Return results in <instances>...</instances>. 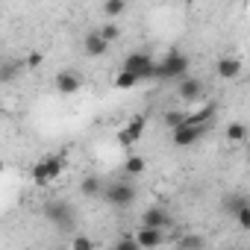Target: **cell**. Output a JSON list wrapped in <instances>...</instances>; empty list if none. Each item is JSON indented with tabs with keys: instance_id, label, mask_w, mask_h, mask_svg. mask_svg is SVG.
<instances>
[{
	"instance_id": "21",
	"label": "cell",
	"mask_w": 250,
	"mask_h": 250,
	"mask_svg": "<svg viewBox=\"0 0 250 250\" xmlns=\"http://www.w3.org/2000/svg\"><path fill=\"white\" fill-rule=\"evenodd\" d=\"M71 250H94V238H88L85 232H74L71 235Z\"/></svg>"
},
{
	"instance_id": "3",
	"label": "cell",
	"mask_w": 250,
	"mask_h": 250,
	"mask_svg": "<svg viewBox=\"0 0 250 250\" xmlns=\"http://www.w3.org/2000/svg\"><path fill=\"white\" fill-rule=\"evenodd\" d=\"M156 68H159V65H156L147 53H130L127 59H124V71H130L139 83H142V80H153V77H156Z\"/></svg>"
},
{
	"instance_id": "19",
	"label": "cell",
	"mask_w": 250,
	"mask_h": 250,
	"mask_svg": "<svg viewBox=\"0 0 250 250\" xmlns=\"http://www.w3.org/2000/svg\"><path fill=\"white\" fill-rule=\"evenodd\" d=\"M227 142H247V127L244 124H227Z\"/></svg>"
},
{
	"instance_id": "8",
	"label": "cell",
	"mask_w": 250,
	"mask_h": 250,
	"mask_svg": "<svg viewBox=\"0 0 250 250\" xmlns=\"http://www.w3.org/2000/svg\"><path fill=\"white\" fill-rule=\"evenodd\" d=\"M206 130L209 127H194V124H186V127H180L177 133H171V145L174 147H191V145H197L206 136Z\"/></svg>"
},
{
	"instance_id": "9",
	"label": "cell",
	"mask_w": 250,
	"mask_h": 250,
	"mask_svg": "<svg viewBox=\"0 0 250 250\" xmlns=\"http://www.w3.org/2000/svg\"><path fill=\"white\" fill-rule=\"evenodd\" d=\"M136 241H139V247L142 250H156V247H162L165 244V229H156V227H139L136 232Z\"/></svg>"
},
{
	"instance_id": "6",
	"label": "cell",
	"mask_w": 250,
	"mask_h": 250,
	"mask_svg": "<svg viewBox=\"0 0 250 250\" xmlns=\"http://www.w3.org/2000/svg\"><path fill=\"white\" fill-rule=\"evenodd\" d=\"M44 218H47L50 224H56L59 229H71V227H74V209H71L65 200H50V203L44 206Z\"/></svg>"
},
{
	"instance_id": "4",
	"label": "cell",
	"mask_w": 250,
	"mask_h": 250,
	"mask_svg": "<svg viewBox=\"0 0 250 250\" xmlns=\"http://www.w3.org/2000/svg\"><path fill=\"white\" fill-rule=\"evenodd\" d=\"M103 200L115 209H127L133 200H136V188L130 183H109L106 191H103Z\"/></svg>"
},
{
	"instance_id": "18",
	"label": "cell",
	"mask_w": 250,
	"mask_h": 250,
	"mask_svg": "<svg viewBox=\"0 0 250 250\" xmlns=\"http://www.w3.org/2000/svg\"><path fill=\"white\" fill-rule=\"evenodd\" d=\"M145 168H147L145 156H127V162H124V171H127L130 177H136V174H145Z\"/></svg>"
},
{
	"instance_id": "14",
	"label": "cell",
	"mask_w": 250,
	"mask_h": 250,
	"mask_svg": "<svg viewBox=\"0 0 250 250\" xmlns=\"http://www.w3.org/2000/svg\"><path fill=\"white\" fill-rule=\"evenodd\" d=\"M80 191H83V197H103L106 183H103L100 177H85V180L80 183Z\"/></svg>"
},
{
	"instance_id": "16",
	"label": "cell",
	"mask_w": 250,
	"mask_h": 250,
	"mask_svg": "<svg viewBox=\"0 0 250 250\" xmlns=\"http://www.w3.org/2000/svg\"><path fill=\"white\" fill-rule=\"evenodd\" d=\"M177 247H180V250H203V247H206V238L197 235V232H186V235H180Z\"/></svg>"
},
{
	"instance_id": "24",
	"label": "cell",
	"mask_w": 250,
	"mask_h": 250,
	"mask_svg": "<svg viewBox=\"0 0 250 250\" xmlns=\"http://www.w3.org/2000/svg\"><path fill=\"white\" fill-rule=\"evenodd\" d=\"M112 250H142V247H139L136 235H121V238L115 241V247H112Z\"/></svg>"
},
{
	"instance_id": "25",
	"label": "cell",
	"mask_w": 250,
	"mask_h": 250,
	"mask_svg": "<svg viewBox=\"0 0 250 250\" xmlns=\"http://www.w3.org/2000/svg\"><path fill=\"white\" fill-rule=\"evenodd\" d=\"M27 65H30V68H39V65H42V56H39V53H30Z\"/></svg>"
},
{
	"instance_id": "11",
	"label": "cell",
	"mask_w": 250,
	"mask_h": 250,
	"mask_svg": "<svg viewBox=\"0 0 250 250\" xmlns=\"http://www.w3.org/2000/svg\"><path fill=\"white\" fill-rule=\"evenodd\" d=\"M142 227H156V229H168L171 227V215L162 206H150L142 212Z\"/></svg>"
},
{
	"instance_id": "22",
	"label": "cell",
	"mask_w": 250,
	"mask_h": 250,
	"mask_svg": "<svg viewBox=\"0 0 250 250\" xmlns=\"http://www.w3.org/2000/svg\"><path fill=\"white\" fill-rule=\"evenodd\" d=\"M232 218H235V224H238L241 229H250V200H244V203L238 206V212H235Z\"/></svg>"
},
{
	"instance_id": "20",
	"label": "cell",
	"mask_w": 250,
	"mask_h": 250,
	"mask_svg": "<svg viewBox=\"0 0 250 250\" xmlns=\"http://www.w3.org/2000/svg\"><path fill=\"white\" fill-rule=\"evenodd\" d=\"M124 12H127V3H124V0H109V3H103V15L106 18H121Z\"/></svg>"
},
{
	"instance_id": "5",
	"label": "cell",
	"mask_w": 250,
	"mask_h": 250,
	"mask_svg": "<svg viewBox=\"0 0 250 250\" xmlns=\"http://www.w3.org/2000/svg\"><path fill=\"white\" fill-rule=\"evenodd\" d=\"M145 130H147V118H145V115H133L127 127L118 130V145H121V147H133L136 142H142Z\"/></svg>"
},
{
	"instance_id": "1",
	"label": "cell",
	"mask_w": 250,
	"mask_h": 250,
	"mask_svg": "<svg viewBox=\"0 0 250 250\" xmlns=\"http://www.w3.org/2000/svg\"><path fill=\"white\" fill-rule=\"evenodd\" d=\"M188 68H191V62H188V56L186 53H180V50H168L165 53V59L159 62V68H156V77L159 80H186L188 77Z\"/></svg>"
},
{
	"instance_id": "26",
	"label": "cell",
	"mask_w": 250,
	"mask_h": 250,
	"mask_svg": "<svg viewBox=\"0 0 250 250\" xmlns=\"http://www.w3.org/2000/svg\"><path fill=\"white\" fill-rule=\"evenodd\" d=\"M247 153H250V150H247Z\"/></svg>"
},
{
	"instance_id": "2",
	"label": "cell",
	"mask_w": 250,
	"mask_h": 250,
	"mask_svg": "<svg viewBox=\"0 0 250 250\" xmlns=\"http://www.w3.org/2000/svg\"><path fill=\"white\" fill-rule=\"evenodd\" d=\"M62 171H65V156L62 153H47L33 165V183L36 186H50Z\"/></svg>"
},
{
	"instance_id": "23",
	"label": "cell",
	"mask_w": 250,
	"mask_h": 250,
	"mask_svg": "<svg viewBox=\"0 0 250 250\" xmlns=\"http://www.w3.org/2000/svg\"><path fill=\"white\" fill-rule=\"evenodd\" d=\"M97 33H100V36H103V39H106V42H109V44H112V42H118V39H121V27H118V24H115V21H109V24H103V27H100V30H97Z\"/></svg>"
},
{
	"instance_id": "13",
	"label": "cell",
	"mask_w": 250,
	"mask_h": 250,
	"mask_svg": "<svg viewBox=\"0 0 250 250\" xmlns=\"http://www.w3.org/2000/svg\"><path fill=\"white\" fill-rule=\"evenodd\" d=\"M83 50H85L88 56H106V53H109V42L94 30V33H88V36L83 39Z\"/></svg>"
},
{
	"instance_id": "17",
	"label": "cell",
	"mask_w": 250,
	"mask_h": 250,
	"mask_svg": "<svg viewBox=\"0 0 250 250\" xmlns=\"http://www.w3.org/2000/svg\"><path fill=\"white\" fill-rule=\"evenodd\" d=\"M112 85H115V88H121V91H127V88H136V85H139V80H136L130 71H124V68H121V71L115 74Z\"/></svg>"
},
{
	"instance_id": "7",
	"label": "cell",
	"mask_w": 250,
	"mask_h": 250,
	"mask_svg": "<svg viewBox=\"0 0 250 250\" xmlns=\"http://www.w3.org/2000/svg\"><path fill=\"white\" fill-rule=\"evenodd\" d=\"M177 94H180V100H186V103H200V100H203V94H206V88H203V80L188 74L186 80H180V85H177Z\"/></svg>"
},
{
	"instance_id": "10",
	"label": "cell",
	"mask_w": 250,
	"mask_h": 250,
	"mask_svg": "<svg viewBox=\"0 0 250 250\" xmlns=\"http://www.w3.org/2000/svg\"><path fill=\"white\" fill-rule=\"evenodd\" d=\"M80 85H83V80H80V74L77 71H59L56 77H53V88L59 91V94H77L80 91Z\"/></svg>"
},
{
	"instance_id": "12",
	"label": "cell",
	"mask_w": 250,
	"mask_h": 250,
	"mask_svg": "<svg viewBox=\"0 0 250 250\" xmlns=\"http://www.w3.org/2000/svg\"><path fill=\"white\" fill-rule=\"evenodd\" d=\"M215 74H218L221 80H235V77L241 74V59H235V56H221V59L215 62Z\"/></svg>"
},
{
	"instance_id": "15",
	"label": "cell",
	"mask_w": 250,
	"mask_h": 250,
	"mask_svg": "<svg viewBox=\"0 0 250 250\" xmlns=\"http://www.w3.org/2000/svg\"><path fill=\"white\" fill-rule=\"evenodd\" d=\"M186 121H188V112H180V109H168L162 115V124H165L171 133H177L180 127H186Z\"/></svg>"
}]
</instances>
